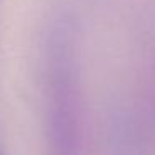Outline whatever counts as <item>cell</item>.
Masks as SVG:
<instances>
[{"instance_id":"6da1fadb","label":"cell","mask_w":155,"mask_h":155,"mask_svg":"<svg viewBox=\"0 0 155 155\" xmlns=\"http://www.w3.org/2000/svg\"><path fill=\"white\" fill-rule=\"evenodd\" d=\"M85 102L78 77L74 28L52 24L45 44L44 128L47 155H85Z\"/></svg>"},{"instance_id":"7a4b0ae2","label":"cell","mask_w":155,"mask_h":155,"mask_svg":"<svg viewBox=\"0 0 155 155\" xmlns=\"http://www.w3.org/2000/svg\"><path fill=\"white\" fill-rule=\"evenodd\" d=\"M0 155H4V153H2V148H0Z\"/></svg>"}]
</instances>
